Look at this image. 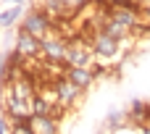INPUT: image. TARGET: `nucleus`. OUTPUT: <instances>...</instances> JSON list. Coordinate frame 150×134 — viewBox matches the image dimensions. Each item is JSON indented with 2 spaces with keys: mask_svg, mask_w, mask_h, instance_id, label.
I'll return each instance as SVG.
<instances>
[{
  "mask_svg": "<svg viewBox=\"0 0 150 134\" xmlns=\"http://www.w3.org/2000/svg\"><path fill=\"white\" fill-rule=\"evenodd\" d=\"M145 134H150V132H145Z\"/></svg>",
  "mask_w": 150,
  "mask_h": 134,
  "instance_id": "15",
  "label": "nucleus"
},
{
  "mask_svg": "<svg viewBox=\"0 0 150 134\" xmlns=\"http://www.w3.org/2000/svg\"><path fill=\"white\" fill-rule=\"evenodd\" d=\"M24 32H29V34H34L37 39H45L50 32H55V18L47 13V11H42V8H34V11H29L26 13V18H24V26H21Z\"/></svg>",
  "mask_w": 150,
  "mask_h": 134,
  "instance_id": "1",
  "label": "nucleus"
},
{
  "mask_svg": "<svg viewBox=\"0 0 150 134\" xmlns=\"http://www.w3.org/2000/svg\"><path fill=\"white\" fill-rule=\"evenodd\" d=\"M95 55H92V45H84V42H74L71 47H69V55H66V61H63V66L66 68H90V61H92Z\"/></svg>",
  "mask_w": 150,
  "mask_h": 134,
  "instance_id": "4",
  "label": "nucleus"
},
{
  "mask_svg": "<svg viewBox=\"0 0 150 134\" xmlns=\"http://www.w3.org/2000/svg\"><path fill=\"white\" fill-rule=\"evenodd\" d=\"M92 53L98 58H113L119 53V39L111 37V34H105V32H98L92 37Z\"/></svg>",
  "mask_w": 150,
  "mask_h": 134,
  "instance_id": "5",
  "label": "nucleus"
},
{
  "mask_svg": "<svg viewBox=\"0 0 150 134\" xmlns=\"http://www.w3.org/2000/svg\"><path fill=\"white\" fill-rule=\"evenodd\" d=\"M145 3H148V0H137V5H145Z\"/></svg>",
  "mask_w": 150,
  "mask_h": 134,
  "instance_id": "14",
  "label": "nucleus"
},
{
  "mask_svg": "<svg viewBox=\"0 0 150 134\" xmlns=\"http://www.w3.org/2000/svg\"><path fill=\"white\" fill-rule=\"evenodd\" d=\"M3 3H16V5H18V3H21V0H3Z\"/></svg>",
  "mask_w": 150,
  "mask_h": 134,
  "instance_id": "13",
  "label": "nucleus"
},
{
  "mask_svg": "<svg viewBox=\"0 0 150 134\" xmlns=\"http://www.w3.org/2000/svg\"><path fill=\"white\" fill-rule=\"evenodd\" d=\"M69 39L58 37V32H50L45 39H42V61L47 63H63L66 55H69Z\"/></svg>",
  "mask_w": 150,
  "mask_h": 134,
  "instance_id": "3",
  "label": "nucleus"
},
{
  "mask_svg": "<svg viewBox=\"0 0 150 134\" xmlns=\"http://www.w3.org/2000/svg\"><path fill=\"white\" fill-rule=\"evenodd\" d=\"M82 5H87V0H47V11H58L63 18H71L74 11H79Z\"/></svg>",
  "mask_w": 150,
  "mask_h": 134,
  "instance_id": "7",
  "label": "nucleus"
},
{
  "mask_svg": "<svg viewBox=\"0 0 150 134\" xmlns=\"http://www.w3.org/2000/svg\"><path fill=\"white\" fill-rule=\"evenodd\" d=\"M18 13H21V8H18V5H11V8H5V11H3V16H0V24H3V29H5V26H11V24L18 18Z\"/></svg>",
  "mask_w": 150,
  "mask_h": 134,
  "instance_id": "11",
  "label": "nucleus"
},
{
  "mask_svg": "<svg viewBox=\"0 0 150 134\" xmlns=\"http://www.w3.org/2000/svg\"><path fill=\"white\" fill-rule=\"evenodd\" d=\"M53 87H55V92H58V97H61V105H63V108H69V105L79 97V92H82V90H79L71 79H66V76L55 79V84H53Z\"/></svg>",
  "mask_w": 150,
  "mask_h": 134,
  "instance_id": "6",
  "label": "nucleus"
},
{
  "mask_svg": "<svg viewBox=\"0 0 150 134\" xmlns=\"http://www.w3.org/2000/svg\"><path fill=\"white\" fill-rule=\"evenodd\" d=\"M66 79H71L79 90H87L90 87V82L95 79L92 76V68H66V74H63Z\"/></svg>",
  "mask_w": 150,
  "mask_h": 134,
  "instance_id": "9",
  "label": "nucleus"
},
{
  "mask_svg": "<svg viewBox=\"0 0 150 134\" xmlns=\"http://www.w3.org/2000/svg\"><path fill=\"white\" fill-rule=\"evenodd\" d=\"M129 118H132L134 124H140V126H148L150 124V103H145V100H134L132 108H129Z\"/></svg>",
  "mask_w": 150,
  "mask_h": 134,
  "instance_id": "8",
  "label": "nucleus"
},
{
  "mask_svg": "<svg viewBox=\"0 0 150 134\" xmlns=\"http://www.w3.org/2000/svg\"><path fill=\"white\" fill-rule=\"evenodd\" d=\"M13 53L24 61H42V39H37L34 34L29 32H18L16 34V45H13Z\"/></svg>",
  "mask_w": 150,
  "mask_h": 134,
  "instance_id": "2",
  "label": "nucleus"
},
{
  "mask_svg": "<svg viewBox=\"0 0 150 134\" xmlns=\"http://www.w3.org/2000/svg\"><path fill=\"white\" fill-rule=\"evenodd\" d=\"M32 132L34 134H58L53 116H32Z\"/></svg>",
  "mask_w": 150,
  "mask_h": 134,
  "instance_id": "10",
  "label": "nucleus"
},
{
  "mask_svg": "<svg viewBox=\"0 0 150 134\" xmlns=\"http://www.w3.org/2000/svg\"><path fill=\"white\" fill-rule=\"evenodd\" d=\"M103 3H108L111 8H140L137 0H103Z\"/></svg>",
  "mask_w": 150,
  "mask_h": 134,
  "instance_id": "12",
  "label": "nucleus"
}]
</instances>
